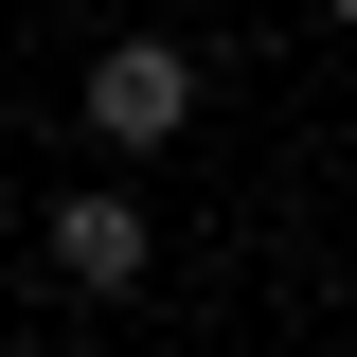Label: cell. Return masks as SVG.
<instances>
[{"label": "cell", "instance_id": "cell-1", "mask_svg": "<svg viewBox=\"0 0 357 357\" xmlns=\"http://www.w3.org/2000/svg\"><path fill=\"white\" fill-rule=\"evenodd\" d=\"M197 107H215V72H197L178 36H143V18H126V36L72 72V126H89V161H161Z\"/></svg>", "mask_w": 357, "mask_h": 357}, {"label": "cell", "instance_id": "cell-2", "mask_svg": "<svg viewBox=\"0 0 357 357\" xmlns=\"http://www.w3.org/2000/svg\"><path fill=\"white\" fill-rule=\"evenodd\" d=\"M36 268L72 286V304H126L143 268H161V215H143V178H126V161H107V178H72V197L36 215Z\"/></svg>", "mask_w": 357, "mask_h": 357}, {"label": "cell", "instance_id": "cell-3", "mask_svg": "<svg viewBox=\"0 0 357 357\" xmlns=\"http://www.w3.org/2000/svg\"><path fill=\"white\" fill-rule=\"evenodd\" d=\"M321 18H340V36H357V0H321Z\"/></svg>", "mask_w": 357, "mask_h": 357}]
</instances>
